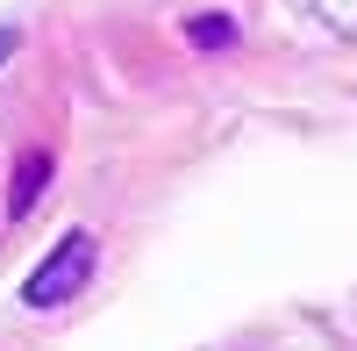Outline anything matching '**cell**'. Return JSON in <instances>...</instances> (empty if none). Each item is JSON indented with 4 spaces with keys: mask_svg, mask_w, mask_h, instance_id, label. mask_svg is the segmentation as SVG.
Segmentation results:
<instances>
[{
    "mask_svg": "<svg viewBox=\"0 0 357 351\" xmlns=\"http://www.w3.org/2000/svg\"><path fill=\"white\" fill-rule=\"evenodd\" d=\"M93 266H100V244L86 237V229H72V237H57V244H50V258L22 280V301H29V308H65L72 294H86Z\"/></svg>",
    "mask_w": 357,
    "mask_h": 351,
    "instance_id": "cell-1",
    "label": "cell"
},
{
    "mask_svg": "<svg viewBox=\"0 0 357 351\" xmlns=\"http://www.w3.org/2000/svg\"><path fill=\"white\" fill-rule=\"evenodd\" d=\"M43 180H50V158L43 151H29L22 165H15V194H8V215H29L43 201Z\"/></svg>",
    "mask_w": 357,
    "mask_h": 351,
    "instance_id": "cell-2",
    "label": "cell"
},
{
    "mask_svg": "<svg viewBox=\"0 0 357 351\" xmlns=\"http://www.w3.org/2000/svg\"><path fill=\"white\" fill-rule=\"evenodd\" d=\"M186 36H193V43H207V50H222V43H236V29H229L222 15H200V22L186 29Z\"/></svg>",
    "mask_w": 357,
    "mask_h": 351,
    "instance_id": "cell-3",
    "label": "cell"
}]
</instances>
